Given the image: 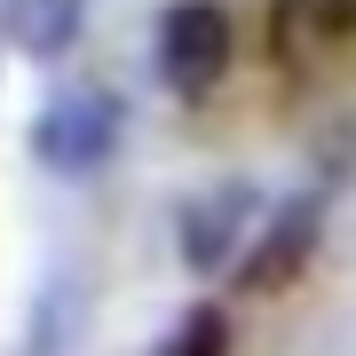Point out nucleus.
Masks as SVG:
<instances>
[{"label": "nucleus", "mask_w": 356, "mask_h": 356, "mask_svg": "<svg viewBox=\"0 0 356 356\" xmlns=\"http://www.w3.org/2000/svg\"><path fill=\"white\" fill-rule=\"evenodd\" d=\"M159 356H229V309H214V301L182 309L175 332L159 341Z\"/></svg>", "instance_id": "423d86ee"}, {"label": "nucleus", "mask_w": 356, "mask_h": 356, "mask_svg": "<svg viewBox=\"0 0 356 356\" xmlns=\"http://www.w3.org/2000/svg\"><path fill=\"white\" fill-rule=\"evenodd\" d=\"M229 56H238V24H229L222 0H175V8L159 16V79L175 95H214Z\"/></svg>", "instance_id": "f03ea898"}, {"label": "nucleus", "mask_w": 356, "mask_h": 356, "mask_svg": "<svg viewBox=\"0 0 356 356\" xmlns=\"http://www.w3.org/2000/svg\"><path fill=\"white\" fill-rule=\"evenodd\" d=\"M88 32V0H0V40L32 64H64Z\"/></svg>", "instance_id": "39448f33"}, {"label": "nucleus", "mask_w": 356, "mask_h": 356, "mask_svg": "<svg viewBox=\"0 0 356 356\" xmlns=\"http://www.w3.org/2000/svg\"><path fill=\"white\" fill-rule=\"evenodd\" d=\"M309 24H317L325 40H356V0H317V8H309Z\"/></svg>", "instance_id": "0eeeda50"}, {"label": "nucleus", "mask_w": 356, "mask_h": 356, "mask_svg": "<svg viewBox=\"0 0 356 356\" xmlns=\"http://www.w3.org/2000/svg\"><path fill=\"white\" fill-rule=\"evenodd\" d=\"M254 214H261V191H254L245 175H229V182H214V191H198V198L175 214L182 261H191L198 277L229 269V261H238V245H245V229H254Z\"/></svg>", "instance_id": "7ed1b4c3"}, {"label": "nucleus", "mask_w": 356, "mask_h": 356, "mask_svg": "<svg viewBox=\"0 0 356 356\" xmlns=\"http://www.w3.org/2000/svg\"><path fill=\"white\" fill-rule=\"evenodd\" d=\"M119 127H127V111H119L111 88H64L32 119V159L48 175H95L119 151Z\"/></svg>", "instance_id": "f257e3e1"}, {"label": "nucleus", "mask_w": 356, "mask_h": 356, "mask_svg": "<svg viewBox=\"0 0 356 356\" xmlns=\"http://www.w3.org/2000/svg\"><path fill=\"white\" fill-rule=\"evenodd\" d=\"M317 238H325V198H317V191L285 198L277 214L261 222L254 254L238 261V285H245V293H285V285H293V277L309 269V254H317Z\"/></svg>", "instance_id": "20e7f679"}]
</instances>
